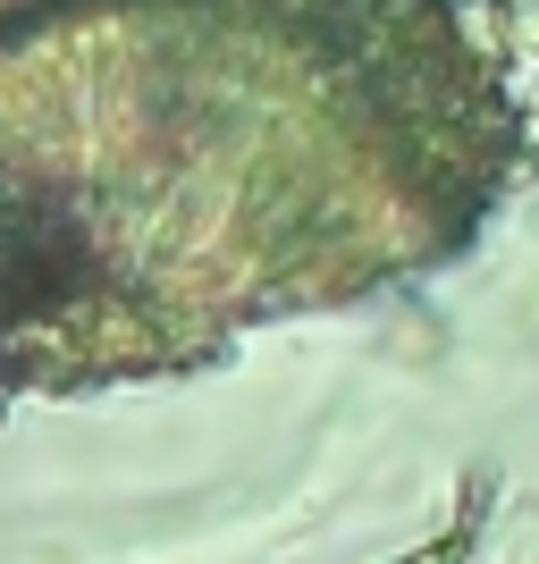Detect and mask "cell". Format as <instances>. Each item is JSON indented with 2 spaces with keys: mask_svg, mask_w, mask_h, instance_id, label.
I'll use <instances>...</instances> for the list:
<instances>
[{
  "mask_svg": "<svg viewBox=\"0 0 539 564\" xmlns=\"http://www.w3.org/2000/svg\"><path fill=\"white\" fill-rule=\"evenodd\" d=\"M522 169L455 0H0V413L430 279Z\"/></svg>",
  "mask_w": 539,
  "mask_h": 564,
  "instance_id": "1",
  "label": "cell"
}]
</instances>
